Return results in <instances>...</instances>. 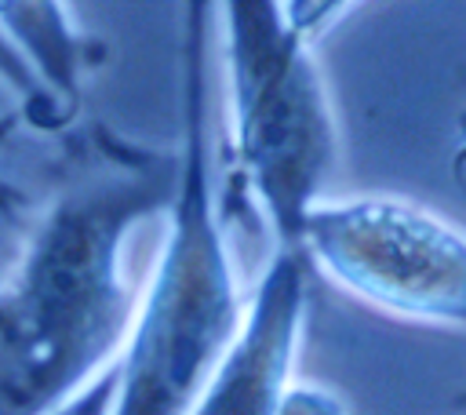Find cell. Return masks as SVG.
I'll return each instance as SVG.
<instances>
[{
	"mask_svg": "<svg viewBox=\"0 0 466 415\" xmlns=\"http://www.w3.org/2000/svg\"><path fill=\"white\" fill-rule=\"evenodd\" d=\"M215 4L182 18V149L167 240L135 309L109 415H186L233 346L248 299L240 295L215 208L208 44Z\"/></svg>",
	"mask_w": 466,
	"mask_h": 415,
	"instance_id": "obj_2",
	"label": "cell"
},
{
	"mask_svg": "<svg viewBox=\"0 0 466 415\" xmlns=\"http://www.w3.org/2000/svg\"><path fill=\"white\" fill-rule=\"evenodd\" d=\"M18 124H22V116H18V113H4V116H0V146L18 131Z\"/></svg>",
	"mask_w": 466,
	"mask_h": 415,
	"instance_id": "obj_10",
	"label": "cell"
},
{
	"mask_svg": "<svg viewBox=\"0 0 466 415\" xmlns=\"http://www.w3.org/2000/svg\"><path fill=\"white\" fill-rule=\"evenodd\" d=\"M309 258L277 248L255 280L244 324L186 415H280L309 302Z\"/></svg>",
	"mask_w": 466,
	"mask_h": 415,
	"instance_id": "obj_5",
	"label": "cell"
},
{
	"mask_svg": "<svg viewBox=\"0 0 466 415\" xmlns=\"http://www.w3.org/2000/svg\"><path fill=\"white\" fill-rule=\"evenodd\" d=\"M459 408H462V411H466V393H459Z\"/></svg>",
	"mask_w": 466,
	"mask_h": 415,
	"instance_id": "obj_11",
	"label": "cell"
},
{
	"mask_svg": "<svg viewBox=\"0 0 466 415\" xmlns=\"http://www.w3.org/2000/svg\"><path fill=\"white\" fill-rule=\"evenodd\" d=\"M346 4H215L229 76L233 157L277 248H299L302 222L335 164V116L313 62V36Z\"/></svg>",
	"mask_w": 466,
	"mask_h": 415,
	"instance_id": "obj_3",
	"label": "cell"
},
{
	"mask_svg": "<svg viewBox=\"0 0 466 415\" xmlns=\"http://www.w3.org/2000/svg\"><path fill=\"white\" fill-rule=\"evenodd\" d=\"M299 248L309 266L375 309L466 328V237L415 204L390 197L313 204Z\"/></svg>",
	"mask_w": 466,
	"mask_h": 415,
	"instance_id": "obj_4",
	"label": "cell"
},
{
	"mask_svg": "<svg viewBox=\"0 0 466 415\" xmlns=\"http://www.w3.org/2000/svg\"><path fill=\"white\" fill-rule=\"evenodd\" d=\"M116 360L102 371V375H95L76 397H69L55 415H109L113 411V397H116Z\"/></svg>",
	"mask_w": 466,
	"mask_h": 415,
	"instance_id": "obj_8",
	"label": "cell"
},
{
	"mask_svg": "<svg viewBox=\"0 0 466 415\" xmlns=\"http://www.w3.org/2000/svg\"><path fill=\"white\" fill-rule=\"evenodd\" d=\"M0 25L7 36L18 44L25 62L36 69L44 87L55 95V102L76 116L80 106V87L91 58L98 55L95 40H84L73 22L66 18V7L55 0H36V4H4L0 0Z\"/></svg>",
	"mask_w": 466,
	"mask_h": 415,
	"instance_id": "obj_6",
	"label": "cell"
},
{
	"mask_svg": "<svg viewBox=\"0 0 466 415\" xmlns=\"http://www.w3.org/2000/svg\"><path fill=\"white\" fill-rule=\"evenodd\" d=\"M280 415H342V408L317 390H288Z\"/></svg>",
	"mask_w": 466,
	"mask_h": 415,
	"instance_id": "obj_9",
	"label": "cell"
},
{
	"mask_svg": "<svg viewBox=\"0 0 466 415\" xmlns=\"http://www.w3.org/2000/svg\"><path fill=\"white\" fill-rule=\"evenodd\" d=\"M175 182L178 153L109 131L73 142L0 284V415H55L113 364L135 320L124 240Z\"/></svg>",
	"mask_w": 466,
	"mask_h": 415,
	"instance_id": "obj_1",
	"label": "cell"
},
{
	"mask_svg": "<svg viewBox=\"0 0 466 415\" xmlns=\"http://www.w3.org/2000/svg\"><path fill=\"white\" fill-rule=\"evenodd\" d=\"M0 84L18 98V116L22 124H33L44 135L66 131L73 124V116L55 102V95L44 87V80L36 76V69L25 62V55L18 51V44L7 36V29L0 25Z\"/></svg>",
	"mask_w": 466,
	"mask_h": 415,
	"instance_id": "obj_7",
	"label": "cell"
}]
</instances>
